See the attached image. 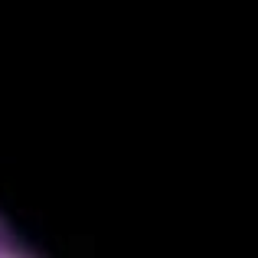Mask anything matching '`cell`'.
I'll use <instances>...</instances> for the list:
<instances>
[{
	"mask_svg": "<svg viewBox=\"0 0 258 258\" xmlns=\"http://www.w3.org/2000/svg\"><path fill=\"white\" fill-rule=\"evenodd\" d=\"M0 258H33V255L26 252V248L20 245L10 232H4V229H0Z\"/></svg>",
	"mask_w": 258,
	"mask_h": 258,
	"instance_id": "cell-1",
	"label": "cell"
}]
</instances>
